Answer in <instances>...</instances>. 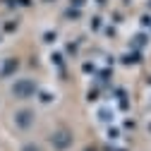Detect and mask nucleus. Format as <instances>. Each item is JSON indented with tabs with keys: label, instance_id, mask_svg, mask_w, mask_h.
<instances>
[{
	"label": "nucleus",
	"instance_id": "2",
	"mask_svg": "<svg viewBox=\"0 0 151 151\" xmlns=\"http://www.w3.org/2000/svg\"><path fill=\"white\" fill-rule=\"evenodd\" d=\"M50 144H53V149H58V151H67L70 146H72V132L70 129H55L53 134H50Z\"/></svg>",
	"mask_w": 151,
	"mask_h": 151
},
{
	"label": "nucleus",
	"instance_id": "1",
	"mask_svg": "<svg viewBox=\"0 0 151 151\" xmlns=\"http://www.w3.org/2000/svg\"><path fill=\"white\" fill-rule=\"evenodd\" d=\"M34 91H36V84L31 82V79H17L14 84H12V96L14 99H31L34 96Z\"/></svg>",
	"mask_w": 151,
	"mask_h": 151
},
{
	"label": "nucleus",
	"instance_id": "5",
	"mask_svg": "<svg viewBox=\"0 0 151 151\" xmlns=\"http://www.w3.org/2000/svg\"><path fill=\"white\" fill-rule=\"evenodd\" d=\"M22 151H41V149L36 146V144H24V146H22Z\"/></svg>",
	"mask_w": 151,
	"mask_h": 151
},
{
	"label": "nucleus",
	"instance_id": "6",
	"mask_svg": "<svg viewBox=\"0 0 151 151\" xmlns=\"http://www.w3.org/2000/svg\"><path fill=\"white\" fill-rule=\"evenodd\" d=\"M72 3H74V5H82V0H72Z\"/></svg>",
	"mask_w": 151,
	"mask_h": 151
},
{
	"label": "nucleus",
	"instance_id": "3",
	"mask_svg": "<svg viewBox=\"0 0 151 151\" xmlns=\"http://www.w3.org/2000/svg\"><path fill=\"white\" fill-rule=\"evenodd\" d=\"M14 125L19 127V129H29V127L34 125V113L27 110V108H24V110H17V113H14Z\"/></svg>",
	"mask_w": 151,
	"mask_h": 151
},
{
	"label": "nucleus",
	"instance_id": "4",
	"mask_svg": "<svg viewBox=\"0 0 151 151\" xmlns=\"http://www.w3.org/2000/svg\"><path fill=\"white\" fill-rule=\"evenodd\" d=\"M17 65H19V63H17L14 58H10V60H7V65H5L3 70H0V77H7V74H12V72L17 70Z\"/></svg>",
	"mask_w": 151,
	"mask_h": 151
}]
</instances>
